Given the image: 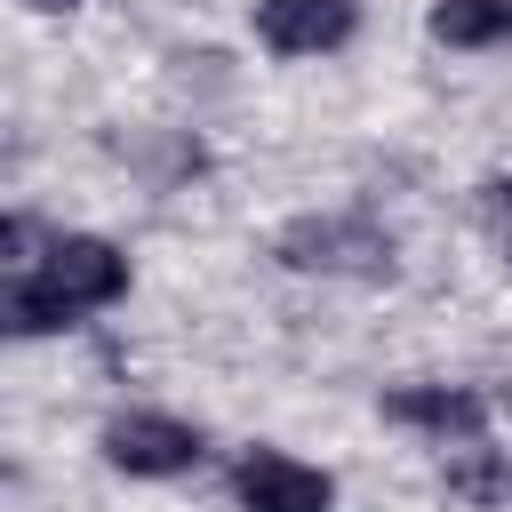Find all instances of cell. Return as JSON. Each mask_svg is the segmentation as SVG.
<instances>
[{
	"label": "cell",
	"mask_w": 512,
	"mask_h": 512,
	"mask_svg": "<svg viewBox=\"0 0 512 512\" xmlns=\"http://www.w3.org/2000/svg\"><path fill=\"white\" fill-rule=\"evenodd\" d=\"M440 480H448V496H464L472 512L512 504V456H504V448H488V440L448 448V456H440Z\"/></svg>",
	"instance_id": "obj_7"
},
{
	"label": "cell",
	"mask_w": 512,
	"mask_h": 512,
	"mask_svg": "<svg viewBox=\"0 0 512 512\" xmlns=\"http://www.w3.org/2000/svg\"><path fill=\"white\" fill-rule=\"evenodd\" d=\"M24 8H80V0H24Z\"/></svg>",
	"instance_id": "obj_9"
},
{
	"label": "cell",
	"mask_w": 512,
	"mask_h": 512,
	"mask_svg": "<svg viewBox=\"0 0 512 512\" xmlns=\"http://www.w3.org/2000/svg\"><path fill=\"white\" fill-rule=\"evenodd\" d=\"M432 40L440 48H504L512 0H432Z\"/></svg>",
	"instance_id": "obj_8"
},
{
	"label": "cell",
	"mask_w": 512,
	"mask_h": 512,
	"mask_svg": "<svg viewBox=\"0 0 512 512\" xmlns=\"http://www.w3.org/2000/svg\"><path fill=\"white\" fill-rule=\"evenodd\" d=\"M272 256L288 272H320V280H392V232L360 208H328V216H296L280 224Z\"/></svg>",
	"instance_id": "obj_2"
},
{
	"label": "cell",
	"mask_w": 512,
	"mask_h": 512,
	"mask_svg": "<svg viewBox=\"0 0 512 512\" xmlns=\"http://www.w3.org/2000/svg\"><path fill=\"white\" fill-rule=\"evenodd\" d=\"M232 496L240 512H336V480L288 448H248L232 464Z\"/></svg>",
	"instance_id": "obj_4"
},
{
	"label": "cell",
	"mask_w": 512,
	"mask_h": 512,
	"mask_svg": "<svg viewBox=\"0 0 512 512\" xmlns=\"http://www.w3.org/2000/svg\"><path fill=\"white\" fill-rule=\"evenodd\" d=\"M120 296H128V256L96 232H64L32 272H8L0 320H8V336H56L80 312H104Z\"/></svg>",
	"instance_id": "obj_1"
},
{
	"label": "cell",
	"mask_w": 512,
	"mask_h": 512,
	"mask_svg": "<svg viewBox=\"0 0 512 512\" xmlns=\"http://www.w3.org/2000/svg\"><path fill=\"white\" fill-rule=\"evenodd\" d=\"M360 32L352 0H256V40L272 56H328Z\"/></svg>",
	"instance_id": "obj_6"
},
{
	"label": "cell",
	"mask_w": 512,
	"mask_h": 512,
	"mask_svg": "<svg viewBox=\"0 0 512 512\" xmlns=\"http://www.w3.org/2000/svg\"><path fill=\"white\" fill-rule=\"evenodd\" d=\"M504 208H512V184H504Z\"/></svg>",
	"instance_id": "obj_10"
},
{
	"label": "cell",
	"mask_w": 512,
	"mask_h": 512,
	"mask_svg": "<svg viewBox=\"0 0 512 512\" xmlns=\"http://www.w3.org/2000/svg\"><path fill=\"white\" fill-rule=\"evenodd\" d=\"M384 424L424 432L440 448H464V440H488V392H472V384H400V392H384Z\"/></svg>",
	"instance_id": "obj_5"
},
{
	"label": "cell",
	"mask_w": 512,
	"mask_h": 512,
	"mask_svg": "<svg viewBox=\"0 0 512 512\" xmlns=\"http://www.w3.org/2000/svg\"><path fill=\"white\" fill-rule=\"evenodd\" d=\"M96 448H104V464L128 472V480H176V472H192V464L208 456L200 424L160 416V408H128V416H112V424L96 432Z\"/></svg>",
	"instance_id": "obj_3"
}]
</instances>
